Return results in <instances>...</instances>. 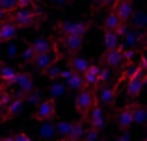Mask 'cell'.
Here are the masks:
<instances>
[{
  "mask_svg": "<svg viewBox=\"0 0 147 141\" xmlns=\"http://www.w3.org/2000/svg\"><path fill=\"white\" fill-rule=\"evenodd\" d=\"M45 15L37 13V11H30V9H15L9 13V21L13 22L17 28H36V24L39 21H43Z\"/></svg>",
  "mask_w": 147,
  "mask_h": 141,
  "instance_id": "obj_1",
  "label": "cell"
},
{
  "mask_svg": "<svg viewBox=\"0 0 147 141\" xmlns=\"http://www.w3.org/2000/svg\"><path fill=\"white\" fill-rule=\"evenodd\" d=\"M97 102V93L95 89H90V87H82L80 91H76L75 95V110L80 113L82 117H86L90 113V110L93 108Z\"/></svg>",
  "mask_w": 147,
  "mask_h": 141,
  "instance_id": "obj_2",
  "label": "cell"
},
{
  "mask_svg": "<svg viewBox=\"0 0 147 141\" xmlns=\"http://www.w3.org/2000/svg\"><path fill=\"white\" fill-rule=\"evenodd\" d=\"M58 112V104H56V98L49 97V98H41L37 102V108H36V113H34V119L36 121H50Z\"/></svg>",
  "mask_w": 147,
  "mask_h": 141,
  "instance_id": "obj_3",
  "label": "cell"
},
{
  "mask_svg": "<svg viewBox=\"0 0 147 141\" xmlns=\"http://www.w3.org/2000/svg\"><path fill=\"white\" fill-rule=\"evenodd\" d=\"M115 100H117V86H110V84H102V87L99 86L97 102H100V106L114 108Z\"/></svg>",
  "mask_w": 147,
  "mask_h": 141,
  "instance_id": "obj_4",
  "label": "cell"
},
{
  "mask_svg": "<svg viewBox=\"0 0 147 141\" xmlns=\"http://www.w3.org/2000/svg\"><path fill=\"white\" fill-rule=\"evenodd\" d=\"M58 28L63 35H86L88 30H90V24L78 21H63L58 24Z\"/></svg>",
  "mask_w": 147,
  "mask_h": 141,
  "instance_id": "obj_5",
  "label": "cell"
},
{
  "mask_svg": "<svg viewBox=\"0 0 147 141\" xmlns=\"http://www.w3.org/2000/svg\"><path fill=\"white\" fill-rule=\"evenodd\" d=\"M86 117H88V121H90V128H93V130L100 132L104 126H106V112L102 110L100 104H95Z\"/></svg>",
  "mask_w": 147,
  "mask_h": 141,
  "instance_id": "obj_6",
  "label": "cell"
},
{
  "mask_svg": "<svg viewBox=\"0 0 147 141\" xmlns=\"http://www.w3.org/2000/svg\"><path fill=\"white\" fill-rule=\"evenodd\" d=\"M112 11L121 19L123 22H129L134 15V6H132V0H114L112 4Z\"/></svg>",
  "mask_w": 147,
  "mask_h": 141,
  "instance_id": "obj_7",
  "label": "cell"
},
{
  "mask_svg": "<svg viewBox=\"0 0 147 141\" xmlns=\"http://www.w3.org/2000/svg\"><path fill=\"white\" fill-rule=\"evenodd\" d=\"M56 59H60V54H58V47L54 48V50H50V52H43V54H37L36 58H34V61H32V65L36 67L37 71L43 74L45 69L50 65V63H54Z\"/></svg>",
  "mask_w": 147,
  "mask_h": 141,
  "instance_id": "obj_8",
  "label": "cell"
},
{
  "mask_svg": "<svg viewBox=\"0 0 147 141\" xmlns=\"http://www.w3.org/2000/svg\"><path fill=\"white\" fill-rule=\"evenodd\" d=\"M15 86H19V91H21L17 97H24V95H28L30 91L36 89L32 74H30V72H26V71L17 72V78H15Z\"/></svg>",
  "mask_w": 147,
  "mask_h": 141,
  "instance_id": "obj_9",
  "label": "cell"
},
{
  "mask_svg": "<svg viewBox=\"0 0 147 141\" xmlns=\"http://www.w3.org/2000/svg\"><path fill=\"white\" fill-rule=\"evenodd\" d=\"M115 124H117L119 132L130 128V124H132V102H129L125 108H121L117 112V115H115Z\"/></svg>",
  "mask_w": 147,
  "mask_h": 141,
  "instance_id": "obj_10",
  "label": "cell"
},
{
  "mask_svg": "<svg viewBox=\"0 0 147 141\" xmlns=\"http://www.w3.org/2000/svg\"><path fill=\"white\" fill-rule=\"evenodd\" d=\"M60 43L69 54H76L84 47V35H63L60 39Z\"/></svg>",
  "mask_w": 147,
  "mask_h": 141,
  "instance_id": "obj_11",
  "label": "cell"
},
{
  "mask_svg": "<svg viewBox=\"0 0 147 141\" xmlns=\"http://www.w3.org/2000/svg\"><path fill=\"white\" fill-rule=\"evenodd\" d=\"M17 32H19V28H17V26H15L11 21H9V19L2 21V22H0V45L9 43L11 39H15Z\"/></svg>",
  "mask_w": 147,
  "mask_h": 141,
  "instance_id": "obj_12",
  "label": "cell"
},
{
  "mask_svg": "<svg viewBox=\"0 0 147 141\" xmlns=\"http://www.w3.org/2000/svg\"><path fill=\"white\" fill-rule=\"evenodd\" d=\"M99 69H100L99 65L90 63V67L82 72L84 86H86V87H90V89H97V87H99Z\"/></svg>",
  "mask_w": 147,
  "mask_h": 141,
  "instance_id": "obj_13",
  "label": "cell"
},
{
  "mask_svg": "<svg viewBox=\"0 0 147 141\" xmlns=\"http://www.w3.org/2000/svg\"><path fill=\"white\" fill-rule=\"evenodd\" d=\"M104 63H106L108 67H112V69H119V67H123V50L121 48H112V50H106V54L102 56Z\"/></svg>",
  "mask_w": 147,
  "mask_h": 141,
  "instance_id": "obj_14",
  "label": "cell"
},
{
  "mask_svg": "<svg viewBox=\"0 0 147 141\" xmlns=\"http://www.w3.org/2000/svg\"><path fill=\"white\" fill-rule=\"evenodd\" d=\"M24 108V98L22 97H11V100L6 104V119H15Z\"/></svg>",
  "mask_w": 147,
  "mask_h": 141,
  "instance_id": "obj_15",
  "label": "cell"
},
{
  "mask_svg": "<svg viewBox=\"0 0 147 141\" xmlns=\"http://www.w3.org/2000/svg\"><path fill=\"white\" fill-rule=\"evenodd\" d=\"M144 89V84H142V76H132V78L127 80V97L129 98H138Z\"/></svg>",
  "mask_w": 147,
  "mask_h": 141,
  "instance_id": "obj_16",
  "label": "cell"
},
{
  "mask_svg": "<svg viewBox=\"0 0 147 141\" xmlns=\"http://www.w3.org/2000/svg\"><path fill=\"white\" fill-rule=\"evenodd\" d=\"M56 47H58V45L54 43L52 39H49V37H37V39L32 43V48H34V52H36V54L50 52V50H54Z\"/></svg>",
  "mask_w": 147,
  "mask_h": 141,
  "instance_id": "obj_17",
  "label": "cell"
},
{
  "mask_svg": "<svg viewBox=\"0 0 147 141\" xmlns=\"http://www.w3.org/2000/svg\"><path fill=\"white\" fill-rule=\"evenodd\" d=\"M102 41H104V48L112 50V48H117L121 43V35H119L115 30H102Z\"/></svg>",
  "mask_w": 147,
  "mask_h": 141,
  "instance_id": "obj_18",
  "label": "cell"
},
{
  "mask_svg": "<svg viewBox=\"0 0 147 141\" xmlns=\"http://www.w3.org/2000/svg\"><path fill=\"white\" fill-rule=\"evenodd\" d=\"M132 124H147V106L132 100Z\"/></svg>",
  "mask_w": 147,
  "mask_h": 141,
  "instance_id": "obj_19",
  "label": "cell"
},
{
  "mask_svg": "<svg viewBox=\"0 0 147 141\" xmlns=\"http://www.w3.org/2000/svg\"><path fill=\"white\" fill-rule=\"evenodd\" d=\"M63 86L67 87V89H73V91H80L82 87H86L84 86V78H82V74L80 72H69V76L63 80Z\"/></svg>",
  "mask_w": 147,
  "mask_h": 141,
  "instance_id": "obj_20",
  "label": "cell"
},
{
  "mask_svg": "<svg viewBox=\"0 0 147 141\" xmlns=\"http://www.w3.org/2000/svg\"><path fill=\"white\" fill-rule=\"evenodd\" d=\"M67 65L73 72H80V74H82V72L90 67V61H88L86 58H82V56L75 54V56H71V58H67Z\"/></svg>",
  "mask_w": 147,
  "mask_h": 141,
  "instance_id": "obj_21",
  "label": "cell"
},
{
  "mask_svg": "<svg viewBox=\"0 0 147 141\" xmlns=\"http://www.w3.org/2000/svg\"><path fill=\"white\" fill-rule=\"evenodd\" d=\"M17 69L15 67H7V65H0V80L6 86H15V78H17Z\"/></svg>",
  "mask_w": 147,
  "mask_h": 141,
  "instance_id": "obj_22",
  "label": "cell"
},
{
  "mask_svg": "<svg viewBox=\"0 0 147 141\" xmlns=\"http://www.w3.org/2000/svg\"><path fill=\"white\" fill-rule=\"evenodd\" d=\"M54 136H56V130H54L52 119L50 121H41V124H39V138L45 139V141H50Z\"/></svg>",
  "mask_w": 147,
  "mask_h": 141,
  "instance_id": "obj_23",
  "label": "cell"
},
{
  "mask_svg": "<svg viewBox=\"0 0 147 141\" xmlns=\"http://www.w3.org/2000/svg\"><path fill=\"white\" fill-rule=\"evenodd\" d=\"M121 24H125V22L121 21V19L117 17V15L114 13V11H110V13L104 17V22H102V30H115L117 32V28Z\"/></svg>",
  "mask_w": 147,
  "mask_h": 141,
  "instance_id": "obj_24",
  "label": "cell"
},
{
  "mask_svg": "<svg viewBox=\"0 0 147 141\" xmlns=\"http://www.w3.org/2000/svg\"><path fill=\"white\" fill-rule=\"evenodd\" d=\"M84 132H86V123H84V121H76V123H73V128H71L67 138L73 139V141H80L82 136H84Z\"/></svg>",
  "mask_w": 147,
  "mask_h": 141,
  "instance_id": "obj_25",
  "label": "cell"
},
{
  "mask_svg": "<svg viewBox=\"0 0 147 141\" xmlns=\"http://www.w3.org/2000/svg\"><path fill=\"white\" fill-rule=\"evenodd\" d=\"M73 128V123L71 121H58L54 123V130H56V136H61V138H67L69 132Z\"/></svg>",
  "mask_w": 147,
  "mask_h": 141,
  "instance_id": "obj_26",
  "label": "cell"
},
{
  "mask_svg": "<svg viewBox=\"0 0 147 141\" xmlns=\"http://www.w3.org/2000/svg\"><path fill=\"white\" fill-rule=\"evenodd\" d=\"M36 52H34V48H32V45H28V47L24 48V50L19 54V59H21V63L22 65H32V61H34V58H36Z\"/></svg>",
  "mask_w": 147,
  "mask_h": 141,
  "instance_id": "obj_27",
  "label": "cell"
},
{
  "mask_svg": "<svg viewBox=\"0 0 147 141\" xmlns=\"http://www.w3.org/2000/svg\"><path fill=\"white\" fill-rule=\"evenodd\" d=\"M65 91H67V87H65L61 82H58V80H54V82L49 86V93H50L52 98H58V97H61V95H65Z\"/></svg>",
  "mask_w": 147,
  "mask_h": 141,
  "instance_id": "obj_28",
  "label": "cell"
},
{
  "mask_svg": "<svg viewBox=\"0 0 147 141\" xmlns=\"http://www.w3.org/2000/svg\"><path fill=\"white\" fill-rule=\"evenodd\" d=\"M58 61H60V59H56L54 63H50L47 69H45V72H43V74H47V76H49V80H50V82H54V80H58V78H60V71H61V69L58 67Z\"/></svg>",
  "mask_w": 147,
  "mask_h": 141,
  "instance_id": "obj_29",
  "label": "cell"
},
{
  "mask_svg": "<svg viewBox=\"0 0 147 141\" xmlns=\"http://www.w3.org/2000/svg\"><path fill=\"white\" fill-rule=\"evenodd\" d=\"M0 7L11 13V11L19 9V0H0Z\"/></svg>",
  "mask_w": 147,
  "mask_h": 141,
  "instance_id": "obj_30",
  "label": "cell"
},
{
  "mask_svg": "<svg viewBox=\"0 0 147 141\" xmlns=\"http://www.w3.org/2000/svg\"><path fill=\"white\" fill-rule=\"evenodd\" d=\"M22 98H26V102H30V104H37V102L41 100V93L34 89V91H30L28 95H24Z\"/></svg>",
  "mask_w": 147,
  "mask_h": 141,
  "instance_id": "obj_31",
  "label": "cell"
},
{
  "mask_svg": "<svg viewBox=\"0 0 147 141\" xmlns=\"http://www.w3.org/2000/svg\"><path fill=\"white\" fill-rule=\"evenodd\" d=\"M97 138H99V130H93V128H90V130L84 132V136H82V139H80V141H95Z\"/></svg>",
  "mask_w": 147,
  "mask_h": 141,
  "instance_id": "obj_32",
  "label": "cell"
},
{
  "mask_svg": "<svg viewBox=\"0 0 147 141\" xmlns=\"http://www.w3.org/2000/svg\"><path fill=\"white\" fill-rule=\"evenodd\" d=\"M108 80H110V71L100 67V69H99V86H102V84H108Z\"/></svg>",
  "mask_w": 147,
  "mask_h": 141,
  "instance_id": "obj_33",
  "label": "cell"
},
{
  "mask_svg": "<svg viewBox=\"0 0 147 141\" xmlns=\"http://www.w3.org/2000/svg\"><path fill=\"white\" fill-rule=\"evenodd\" d=\"M134 56H136V52H134L132 48H127V50H123V61L130 65V61H132V58H134Z\"/></svg>",
  "mask_w": 147,
  "mask_h": 141,
  "instance_id": "obj_34",
  "label": "cell"
},
{
  "mask_svg": "<svg viewBox=\"0 0 147 141\" xmlns=\"http://www.w3.org/2000/svg\"><path fill=\"white\" fill-rule=\"evenodd\" d=\"M37 0H19V9H30L32 6H36Z\"/></svg>",
  "mask_w": 147,
  "mask_h": 141,
  "instance_id": "obj_35",
  "label": "cell"
},
{
  "mask_svg": "<svg viewBox=\"0 0 147 141\" xmlns=\"http://www.w3.org/2000/svg\"><path fill=\"white\" fill-rule=\"evenodd\" d=\"M13 139H15V141H32V138H30L26 132H19V134H15Z\"/></svg>",
  "mask_w": 147,
  "mask_h": 141,
  "instance_id": "obj_36",
  "label": "cell"
},
{
  "mask_svg": "<svg viewBox=\"0 0 147 141\" xmlns=\"http://www.w3.org/2000/svg\"><path fill=\"white\" fill-rule=\"evenodd\" d=\"M119 139H121V141H132V136H130L129 130H123L121 136H119Z\"/></svg>",
  "mask_w": 147,
  "mask_h": 141,
  "instance_id": "obj_37",
  "label": "cell"
},
{
  "mask_svg": "<svg viewBox=\"0 0 147 141\" xmlns=\"http://www.w3.org/2000/svg\"><path fill=\"white\" fill-rule=\"evenodd\" d=\"M138 67L142 69V72L147 71V56H142V59H140V63H138Z\"/></svg>",
  "mask_w": 147,
  "mask_h": 141,
  "instance_id": "obj_38",
  "label": "cell"
},
{
  "mask_svg": "<svg viewBox=\"0 0 147 141\" xmlns=\"http://www.w3.org/2000/svg\"><path fill=\"white\" fill-rule=\"evenodd\" d=\"M6 19H9V11H6V9H2V7H0V22L6 21Z\"/></svg>",
  "mask_w": 147,
  "mask_h": 141,
  "instance_id": "obj_39",
  "label": "cell"
},
{
  "mask_svg": "<svg viewBox=\"0 0 147 141\" xmlns=\"http://www.w3.org/2000/svg\"><path fill=\"white\" fill-rule=\"evenodd\" d=\"M50 2H52L54 6H61V4H65L67 0H50Z\"/></svg>",
  "mask_w": 147,
  "mask_h": 141,
  "instance_id": "obj_40",
  "label": "cell"
},
{
  "mask_svg": "<svg viewBox=\"0 0 147 141\" xmlns=\"http://www.w3.org/2000/svg\"><path fill=\"white\" fill-rule=\"evenodd\" d=\"M142 84L147 87V72H142Z\"/></svg>",
  "mask_w": 147,
  "mask_h": 141,
  "instance_id": "obj_41",
  "label": "cell"
},
{
  "mask_svg": "<svg viewBox=\"0 0 147 141\" xmlns=\"http://www.w3.org/2000/svg\"><path fill=\"white\" fill-rule=\"evenodd\" d=\"M15 52H17V50H15V47H9V48H7V54H9V56H15Z\"/></svg>",
  "mask_w": 147,
  "mask_h": 141,
  "instance_id": "obj_42",
  "label": "cell"
},
{
  "mask_svg": "<svg viewBox=\"0 0 147 141\" xmlns=\"http://www.w3.org/2000/svg\"><path fill=\"white\" fill-rule=\"evenodd\" d=\"M4 121H6V115H4V112H2V110H0V124H2Z\"/></svg>",
  "mask_w": 147,
  "mask_h": 141,
  "instance_id": "obj_43",
  "label": "cell"
},
{
  "mask_svg": "<svg viewBox=\"0 0 147 141\" xmlns=\"http://www.w3.org/2000/svg\"><path fill=\"white\" fill-rule=\"evenodd\" d=\"M2 141H15L13 136H6V138H2Z\"/></svg>",
  "mask_w": 147,
  "mask_h": 141,
  "instance_id": "obj_44",
  "label": "cell"
},
{
  "mask_svg": "<svg viewBox=\"0 0 147 141\" xmlns=\"http://www.w3.org/2000/svg\"><path fill=\"white\" fill-rule=\"evenodd\" d=\"M6 93V89H4V86H0V95H4Z\"/></svg>",
  "mask_w": 147,
  "mask_h": 141,
  "instance_id": "obj_45",
  "label": "cell"
},
{
  "mask_svg": "<svg viewBox=\"0 0 147 141\" xmlns=\"http://www.w3.org/2000/svg\"><path fill=\"white\" fill-rule=\"evenodd\" d=\"M140 141H147V136H145V138H144V139H140Z\"/></svg>",
  "mask_w": 147,
  "mask_h": 141,
  "instance_id": "obj_46",
  "label": "cell"
},
{
  "mask_svg": "<svg viewBox=\"0 0 147 141\" xmlns=\"http://www.w3.org/2000/svg\"><path fill=\"white\" fill-rule=\"evenodd\" d=\"M95 141H102V139H99V138H97V139H95Z\"/></svg>",
  "mask_w": 147,
  "mask_h": 141,
  "instance_id": "obj_47",
  "label": "cell"
},
{
  "mask_svg": "<svg viewBox=\"0 0 147 141\" xmlns=\"http://www.w3.org/2000/svg\"><path fill=\"white\" fill-rule=\"evenodd\" d=\"M115 141H121V139H119V138H117V139H115Z\"/></svg>",
  "mask_w": 147,
  "mask_h": 141,
  "instance_id": "obj_48",
  "label": "cell"
},
{
  "mask_svg": "<svg viewBox=\"0 0 147 141\" xmlns=\"http://www.w3.org/2000/svg\"><path fill=\"white\" fill-rule=\"evenodd\" d=\"M0 141H2V138H0Z\"/></svg>",
  "mask_w": 147,
  "mask_h": 141,
  "instance_id": "obj_49",
  "label": "cell"
},
{
  "mask_svg": "<svg viewBox=\"0 0 147 141\" xmlns=\"http://www.w3.org/2000/svg\"><path fill=\"white\" fill-rule=\"evenodd\" d=\"M0 65H2V63H0Z\"/></svg>",
  "mask_w": 147,
  "mask_h": 141,
  "instance_id": "obj_50",
  "label": "cell"
},
{
  "mask_svg": "<svg viewBox=\"0 0 147 141\" xmlns=\"http://www.w3.org/2000/svg\"><path fill=\"white\" fill-rule=\"evenodd\" d=\"M145 48H147V47H145Z\"/></svg>",
  "mask_w": 147,
  "mask_h": 141,
  "instance_id": "obj_51",
  "label": "cell"
}]
</instances>
